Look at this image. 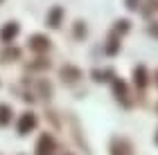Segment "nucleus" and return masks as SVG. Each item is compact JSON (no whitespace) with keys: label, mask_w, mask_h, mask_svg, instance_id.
Returning <instances> with one entry per match:
<instances>
[{"label":"nucleus","mask_w":158,"mask_h":155,"mask_svg":"<svg viewBox=\"0 0 158 155\" xmlns=\"http://www.w3.org/2000/svg\"><path fill=\"white\" fill-rule=\"evenodd\" d=\"M56 151V142L50 133H41L39 142H36V155H54Z\"/></svg>","instance_id":"obj_5"},{"label":"nucleus","mask_w":158,"mask_h":155,"mask_svg":"<svg viewBox=\"0 0 158 155\" xmlns=\"http://www.w3.org/2000/svg\"><path fill=\"white\" fill-rule=\"evenodd\" d=\"M63 16H66V11H63V7H61V5L50 7L48 18H45L48 27H52V29H59V27H61V20H63Z\"/></svg>","instance_id":"obj_8"},{"label":"nucleus","mask_w":158,"mask_h":155,"mask_svg":"<svg viewBox=\"0 0 158 155\" xmlns=\"http://www.w3.org/2000/svg\"><path fill=\"white\" fill-rule=\"evenodd\" d=\"M36 95L34 97H41V99H50L52 97V92H54V88H52V83H50L48 79H36Z\"/></svg>","instance_id":"obj_12"},{"label":"nucleus","mask_w":158,"mask_h":155,"mask_svg":"<svg viewBox=\"0 0 158 155\" xmlns=\"http://www.w3.org/2000/svg\"><path fill=\"white\" fill-rule=\"evenodd\" d=\"M111 88H113V97H115V99L124 106V108H131V99H129V86H127V81L122 79V76H115V79L111 81Z\"/></svg>","instance_id":"obj_1"},{"label":"nucleus","mask_w":158,"mask_h":155,"mask_svg":"<svg viewBox=\"0 0 158 155\" xmlns=\"http://www.w3.org/2000/svg\"><path fill=\"white\" fill-rule=\"evenodd\" d=\"M50 63L48 59H43V56H39V59H34L32 63H27V70H50Z\"/></svg>","instance_id":"obj_18"},{"label":"nucleus","mask_w":158,"mask_h":155,"mask_svg":"<svg viewBox=\"0 0 158 155\" xmlns=\"http://www.w3.org/2000/svg\"><path fill=\"white\" fill-rule=\"evenodd\" d=\"M147 32H149V36L158 38V20H152V23L147 25Z\"/></svg>","instance_id":"obj_20"},{"label":"nucleus","mask_w":158,"mask_h":155,"mask_svg":"<svg viewBox=\"0 0 158 155\" xmlns=\"http://www.w3.org/2000/svg\"><path fill=\"white\" fill-rule=\"evenodd\" d=\"M140 5H142V0H124V7L129 11H138Z\"/></svg>","instance_id":"obj_19"},{"label":"nucleus","mask_w":158,"mask_h":155,"mask_svg":"<svg viewBox=\"0 0 158 155\" xmlns=\"http://www.w3.org/2000/svg\"><path fill=\"white\" fill-rule=\"evenodd\" d=\"M154 142H156V144H158V130H156V135H154Z\"/></svg>","instance_id":"obj_22"},{"label":"nucleus","mask_w":158,"mask_h":155,"mask_svg":"<svg viewBox=\"0 0 158 155\" xmlns=\"http://www.w3.org/2000/svg\"><path fill=\"white\" fill-rule=\"evenodd\" d=\"M59 76H61L63 83H68V86H75L77 81L84 79V72H81L77 65H73V63H66V65L59 68Z\"/></svg>","instance_id":"obj_2"},{"label":"nucleus","mask_w":158,"mask_h":155,"mask_svg":"<svg viewBox=\"0 0 158 155\" xmlns=\"http://www.w3.org/2000/svg\"><path fill=\"white\" fill-rule=\"evenodd\" d=\"M0 2H2V0H0Z\"/></svg>","instance_id":"obj_23"},{"label":"nucleus","mask_w":158,"mask_h":155,"mask_svg":"<svg viewBox=\"0 0 158 155\" xmlns=\"http://www.w3.org/2000/svg\"><path fill=\"white\" fill-rule=\"evenodd\" d=\"M140 11L145 18H152V14L158 11V0H147L145 5H140Z\"/></svg>","instance_id":"obj_17"},{"label":"nucleus","mask_w":158,"mask_h":155,"mask_svg":"<svg viewBox=\"0 0 158 155\" xmlns=\"http://www.w3.org/2000/svg\"><path fill=\"white\" fill-rule=\"evenodd\" d=\"M18 32H20L18 20H7V23H5L2 27H0V41H2L5 45H11L14 41H16Z\"/></svg>","instance_id":"obj_4"},{"label":"nucleus","mask_w":158,"mask_h":155,"mask_svg":"<svg viewBox=\"0 0 158 155\" xmlns=\"http://www.w3.org/2000/svg\"><path fill=\"white\" fill-rule=\"evenodd\" d=\"M36 124H39V119H36V115L34 112H23L20 115V119H18V135H27V133H32L34 128H36Z\"/></svg>","instance_id":"obj_6"},{"label":"nucleus","mask_w":158,"mask_h":155,"mask_svg":"<svg viewBox=\"0 0 158 155\" xmlns=\"http://www.w3.org/2000/svg\"><path fill=\"white\" fill-rule=\"evenodd\" d=\"M90 76H93V81H97V83H106V81H113L115 79V70L113 68H95V70H90Z\"/></svg>","instance_id":"obj_9"},{"label":"nucleus","mask_w":158,"mask_h":155,"mask_svg":"<svg viewBox=\"0 0 158 155\" xmlns=\"http://www.w3.org/2000/svg\"><path fill=\"white\" fill-rule=\"evenodd\" d=\"M154 81H156V86H158V70H156V74H154Z\"/></svg>","instance_id":"obj_21"},{"label":"nucleus","mask_w":158,"mask_h":155,"mask_svg":"<svg viewBox=\"0 0 158 155\" xmlns=\"http://www.w3.org/2000/svg\"><path fill=\"white\" fill-rule=\"evenodd\" d=\"M20 47H16V45H5V50L0 52V61L2 63H14V61H18L20 59Z\"/></svg>","instance_id":"obj_13"},{"label":"nucleus","mask_w":158,"mask_h":155,"mask_svg":"<svg viewBox=\"0 0 158 155\" xmlns=\"http://www.w3.org/2000/svg\"><path fill=\"white\" fill-rule=\"evenodd\" d=\"M73 36L77 41H84L86 36H88V27H86L84 20H75V23H73Z\"/></svg>","instance_id":"obj_14"},{"label":"nucleus","mask_w":158,"mask_h":155,"mask_svg":"<svg viewBox=\"0 0 158 155\" xmlns=\"http://www.w3.org/2000/svg\"><path fill=\"white\" fill-rule=\"evenodd\" d=\"M11 115H14L11 106H9V103H0V126L11 124Z\"/></svg>","instance_id":"obj_16"},{"label":"nucleus","mask_w":158,"mask_h":155,"mask_svg":"<svg viewBox=\"0 0 158 155\" xmlns=\"http://www.w3.org/2000/svg\"><path fill=\"white\" fill-rule=\"evenodd\" d=\"M27 45H30L32 52L45 54V52H50V47H52V41H50V36H45V34H32V36L27 38Z\"/></svg>","instance_id":"obj_3"},{"label":"nucleus","mask_w":158,"mask_h":155,"mask_svg":"<svg viewBox=\"0 0 158 155\" xmlns=\"http://www.w3.org/2000/svg\"><path fill=\"white\" fill-rule=\"evenodd\" d=\"M111 155H133V146L127 137H113L111 139Z\"/></svg>","instance_id":"obj_7"},{"label":"nucleus","mask_w":158,"mask_h":155,"mask_svg":"<svg viewBox=\"0 0 158 155\" xmlns=\"http://www.w3.org/2000/svg\"><path fill=\"white\" fill-rule=\"evenodd\" d=\"M129 29H131V20L129 18H118L115 23H113V34H118V36L127 34Z\"/></svg>","instance_id":"obj_15"},{"label":"nucleus","mask_w":158,"mask_h":155,"mask_svg":"<svg viewBox=\"0 0 158 155\" xmlns=\"http://www.w3.org/2000/svg\"><path fill=\"white\" fill-rule=\"evenodd\" d=\"M120 47H122L120 36L111 32L109 38H106V43H104V54H106V56H118V54H120Z\"/></svg>","instance_id":"obj_11"},{"label":"nucleus","mask_w":158,"mask_h":155,"mask_svg":"<svg viewBox=\"0 0 158 155\" xmlns=\"http://www.w3.org/2000/svg\"><path fill=\"white\" fill-rule=\"evenodd\" d=\"M133 83H135V88H138L140 92L147 88L149 74H147V68H145V65H135V68H133Z\"/></svg>","instance_id":"obj_10"}]
</instances>
